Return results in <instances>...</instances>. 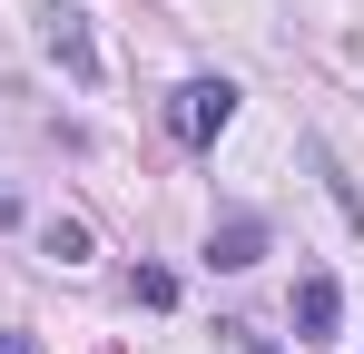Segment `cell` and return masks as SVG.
<instances>
[{
    "label": "cell",
    "instance_id": "3",
    "mask_svg": "<svg viewBox=\"0 0 364 354\" xmlns=\"http://www.w3.org/2000/svg\"><path fill=\"white\" fill-rule=\"evenodd\" d=\"M266 246H276V227H266L256 207H227V217L207 227V266H227V276H246V266H266Z\"/></svg>",
    "mask_w": 364,
    "mask_h": 354
},
{
    "label": "cell",
    "instance_id": "8",
    "mask_svg": "<svg viewBox=\"0 0 364 354\" xmlns=\"http://www.w3.org/2000/svg\"><path fill=\"white\" fill-rule=\"evenodd\" d=\"M0 354H30V335H0Z\"/></svg>",
    "mask_w": 364,
    "mask_h": 354
},
{
    "label": "cell",
    "instance_id": "6",
    "mask_svg": "<svg viewBox=\"0 0 364 354\" xmlns=\"http://www.w3.org/2000/svg\"><path fill=\"white\" fill-rule=\"evenodd\" d=\"M128 295H138L148 315H168V305H178V276H168V266H138V276H128Z\"/></svg>",
    "mask_w": 364,
    "mask_h": 354
},
{
    "label": "cell",
    "instance_id": "2",
    "mask_svg": "<svg viewBox=\"0 0 364 354\" xmlns=\"http://www.w3.org/2000/svg\"><path fill=\"white\" fill-rule=\"evenodd\" d=\"M40 50L60 59L79 89H99V40H89V10H69V0H50L40 10Z\"/></svg>",
    "mask_w": 364,
    "mask_h": 354
},
{
    "label": "cell",
    "instance_id": "4",
    "mask_svg": "<svg viewBox=\"0 0 364 354\" xmlns=\"http://www.w3.org/2000/svg\"><path fill=\"white\" fill-rule=\"evenodd\" d=\"M335 325H345V286H335L325 266H305L296 276V345H325Z\"/></svg>",
    "mask_w": 364,
    "mask_h": 354
},
{
    "label": "cell",
    "instance_id": "7",
    "mask_svg": "<svg viewBox=\"0 0 364 354\" xmlns=\"http://www.w3.org/2000/svg\"><path fill=\"white\" fill-rule=\"evenodd\" d=\"M0 227H20V197H10V187H0Z\"/></svg>",
    "mask_w": 364,
    "mask_h": 354
},
{
    "label": "cell",
    "instance_id": "9",
    "mask_svg": "<svg viewBox=\"0 0 364 354\" xmlns=\"http://www.w3.org/2000/svg\"><path fill=\"white\" fill-rule=\"evenodd\" d=\"M246 354H276V345H246Z\"/></svg>",
    "mask_w": 364,
    "mask_h": 354
},
{
    "label": "cell",
    "instance_id": "1",
    "mask_svg": "<svg viewBox=\"0 0 364 354\" xmlns=\"http://www.w3.org/2000/svg\"><path fill=\"white\" fill-rule=\"evenodd\" d=\"M227 118H237V79H187L178 99H168V128H178L187 148H217Z\"/></svg>",
    "mask_w": 364,
    "mask_h": 354
},
{
    "label": "cell",
    "instance_id": "5",
    "mask_svg": "<svg viewBox=\"0 0 364 354\" xmlns=\"http://www.w3.org/2000/svg\"><path fill=\"white\" fill-rule=\"evenodd\" d=\"M40 256H50V266H89V227H79V217H50V227H40Z\"/></svg>",
    "mask_w": 364,
    "mask_h": 354
}]
</instances>
